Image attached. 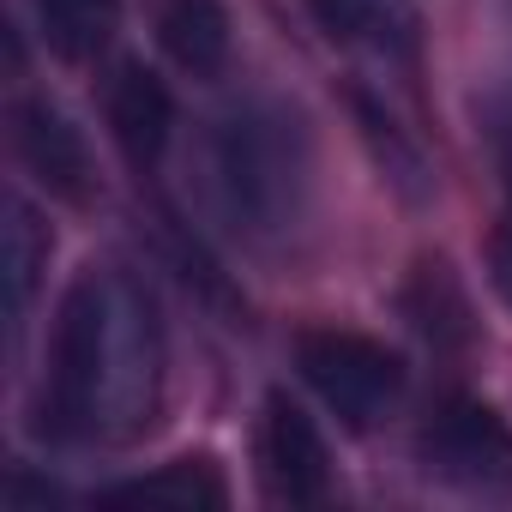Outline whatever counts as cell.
I'll use <instances>...</instances> for the list:
<instances>
[{"label":"cell","mask_w":512,"mask_h":512,"mask_svg":"<svg viewBox=\"0 0 512 512\" xmlns=\"http://www.w3.org/2000/svg\"><path fill=\"white\" fill-rule=\"evenodd\" d=\"M103 127H109L115 151L127 157V169L151 175L163 163V151L175 139V97L151 61L127 55L103 73Z\"/></svg>","instance_id":"obj_8"},{"label":"cell","mask_w":512,"mask_h":512,"mask_svg":"<svg viewBox=\"0 0 512 512\" xmlns=\"http://www.w3.org/2000/svg\"><path fill=\"white\" fill-rule=\"evenodd\" d=\"M31 25L61 67H97L121 37V0H31Z\"/></svg>","instance_id":"obj_13"},{"label":"cell","mask_w":512,"mask_h":512,"mask_svg":"<svg viewBox=\"0 0 512 512\" xmlns=\"http://www.w3.org/2000/svg\"><path fill=\"white\" fill-rule=\"evenodd\" d=\"M494 151H500V217L488 235V284L494 296L512 302V115L494 127Z\"/></svg>","instance_id":"obj_15"},{"label":"cell","mask_w":512,"mask_h":512,"mask_svg":"<svg viewBox=\"0 0 512 512\" xmlns=\"http://www.w3.org/2000/svg\"><path fill=\"white\" fill-rule=\"evenodd\" d=\"M103 320H109V272L85 266L49 326L43 380H37V434L55 446H91L97 440V398H103Z\"/></svg>","instance_id":"obj_3"},{"label":"cell","mask_w":512,"mask_h":512,"mask_svg":"<svg viewBox=\"0 0 512 512\" xmlns=\"http://www.w3.org/2000/svg\"><path fill=\"white\" fill-rule=\"evenodd\" d=\"M103 506H175V512H205V506H229V476L211 452H181L145 476H121L109 488H97Z\"/></svg>","instance_id":"obj_10"},{"label":"cell","mask_w":512,"mask_h":512,"mask_svg":"<svg viewBox=\"0 0 512 512\" xmlns=\"http://www.w3.org/2000/svg\"><path fill=\"white\" fill-rule=\"evenodd\" d=\"M205 187L217 217L253 241L278 247L308 223L314 205V127L278 91H247L205 127Z\"/></svg>","instance_id":"obj_1"},{"label":"cell","mask_w":512,"mask_h":512,"mask_svg":"<svg viewBox=\"0 0 512 512\" xmlns=\"http://www.w3.org/2000/svg\"><path fill=\"white\" fill-rule=\"evenodd\" d=\"M404 314L410 326L434 344V350H470L476 344V314H470V296L458 284V272L440 260V253H422L410 284H404Z\"/></svg>","instance_id":"obj_12"},{"label":"cell","mask_w":512,"mask_h":512,"mask_svg":"<svg viewBox=\"0 0 512 512\" xmlns=\"http://www.w3.org/2000/svg\"><path fill=\"white\" fill-rule=\"evenodd\" d=\"M290 356L302 386L326 404V416H338L344 434H374L410 392L404 356L356 326H302Z\"/></svg>","instance_id":"obj_4"},{"label":"cell","mask_w":512,"mask_h":512,"mask_svg":"<svg viewBox=\"0 0 512 512\" xmlns=\"http://www.w3.org/2000/svg\"><path fill=\"white\" fill-rule=\"evenodd\" d=\"M308 19L344 49H374L386 61L416 55V7L410 0H308Z\"/></svg>","instance_id":"obj_11"},{"label":"cell","mask_w":512,"mask_h":512,"mask_svg":"<svg viewBox=\"0 0 512 512\" xmlns=\"http://www.w3.org/2000/svg\"><path fill=\"white\" fill-rule=\"evenodd\" d=\"M416 464L458 494H512V422L470 392H452L416 428Z\"/></svg>","instance_id":"obj_5"},{"label":"cell","mask_w":512,"mask_h":512,"mask_svg":"<svg viewBox=\"0 0 512 512\" xmlns=\"http://www.w3.org/2000/svg\"><path fill=\"white\" fill-rule=\"evenodd\" d=\"M7 127H13V157H19V169H25L55 205L85 211V205L97 199V157H91V139H85V127H79L55 97H43V91L13 97Z\"/></svg>","instance_id":"obj_7"},{"label":"cell","mask_w":512,"mask_h":512,"mask_svg":"<svg viewBox=\"0 0 512 512\" xmlns=\"http://www.w3.org/2000/svg\"><path fill=\"white\" fill-rule=\"evenodd\" d=\"M109 272V320H103V398H97V446H127L151 434L169 392V344L157 296L139 272Z\"/></svg>","instance_id":"obj_2"},{"label":"cell","mask_w":512,"mask_h":512,"mask_svg":"<svg viewBox=\"0 0 512 512\" xmlns=\"http://www.w3.org/2000/svg\"><path fill=\"white\" fill-rule=\"evenodd\" d=\"M151 37L187 79H217L235 55L229 0H151Z\"/></svg>","instance_id":"obj_9"},{"label":"cell","mask_w":512,"mask_h":512,"mask_svg":"<svg viewBox=\"0 0 512 512\" xmlns=\"http://www.w3.org/2000/svg\"><path fill=\"white\" fill-rule=\"evenodd\" d=\"M7 229H0V241H7V314H13V332L25 326L31 302H37V284L49 272V223L37 217V205L25 193H7Z\"/></svg>","instance_id":"obj_14"},{"label":"cell","mask_w":512,"mask_h":512,"mask_svg":"<svg viewBox=\"0 0 512 512\" xmlns=\"http://www.w3.org/2000/svg\"><path fill=\"white\" fill-rule=\"evenodd\" d=\"M253 464H260V488L278 506H326L332 500V446L308 404L290 392H266L260 428H253Z\"/></svg>","instance_id":"obj_6"}]
</instances>
